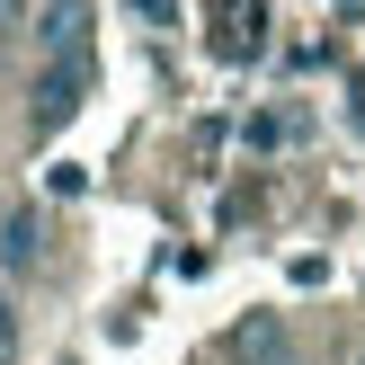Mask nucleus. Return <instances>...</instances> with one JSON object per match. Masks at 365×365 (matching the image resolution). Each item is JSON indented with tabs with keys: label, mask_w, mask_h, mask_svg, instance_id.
Returning <instances> with one entry per match:
<instances>
[{
	"label": "nucleus",
	"mask_w": 365,
	"mask_h": 365,
	"mask_svg": "<svg viewBox=\"0 0 365 365\" xmlns=\"http://www.w3.org/2000/svg\"><path fill=\"white\" fill-rule=\"evenodd\" d=\"M356 365H365V356H356Z\"/></svg>",
	"instance_id": "6e6552de"
},
{
	"label": "nucleus",
	"mask_w": 365,
	"mask_h": 365,
	"mask_svg": "<svg viewBox=\"0 0 365 365\" xmlns=\"http://www.w3.org/2000/svg\"><path fill=\"white\" fill-rule=\"evenodd\" d=\"M89 81H98V53H63V63H45V71H36V89H27V134L53 143L71 116H81Z\"/></svg>",
	"instance_id": "f257e3e1"
},
{
	"label": "nucleus",
	"mask_w": 365,
	"mask_h": 365,
	"mask_svg": "<svg viewBox=\"0 0 365 365\" xmlns=\"http://www.w3.org/2000/svg\"><path fill=\"white\" fill-rule=\"evenodd\" d=\"M27 36H36L45 63H63V53H98V0H45Z\"/></svg>",
	"instance_id": "f03ea898"
},
{
	"label": "nucleus",
	"mask_w": 365,
	"mask_h": 365,
	"mask_svg": "<svg viewBox=\"0 0 365 365\" xmlns=\"http://www.w3.org/2000/svg\"><path fill=\"white\" fill-rule=\"evenodd\" d=\"M285 365H312V356H285Z\"/></svg>",
	"instance_id": "0eeeda50"
},
{
	"label": "nucleus",
	"mask_w": 365,
	"mask_h": 365,
	"mask_svg": "<svg viewBox=\"0 0 365 365\" xmlns=\"http://www.w3.org/2000/svg\"><path fill=\"white\" fill-rule=\"evenodd\" d=\"M36 259H45V214H36V205L0 214V277H27Z\"/></svg>",
	"instance_id": "7ed1b4c3"
},
{
	"label": "nucleus",
	"mask_w": 365,
	"mask_h": 365,
	"mask_svg": "<svg viewBox=\"0 0 365 365\" xmlns=\"http://www.w3.org/2000/svg\"><path fill=\"white\" fill-rule=\"evenodd\" d=\"M232 365H285V321L277 312H250L232 330Z\"/></svg>",
	"instance_id": "20e7f679"
},
{
	"label": "nucleus",
	"mask_w": 365,
	"mask_h": 365,
	"mask_svg": "<svg viewBox=\"0 0 365 365\" xmlns=\"http://www.w3.org/2000/svg\"><path fill=\"white\" fill-rule=\"evenodd\" d=\"M9 27H36V0H0V36Z\"/></svg>",
	"instance_id": "423d86ee"
},
{
	"label": "nucleus",
	"mask_w": 365,
	"mask_h": 365,
	"mask_svg": "<svg viewBox=\"0 0 365 365\" xmlns=\"http://www.w3.org/2000/svg\"><path fill=\"white\" fill-rule=\"evenodd\" d=\"M0 365H18V303H9V285H0Z\"/></svg>",
	"instance_id": "39448f33"
}]
</instances>
